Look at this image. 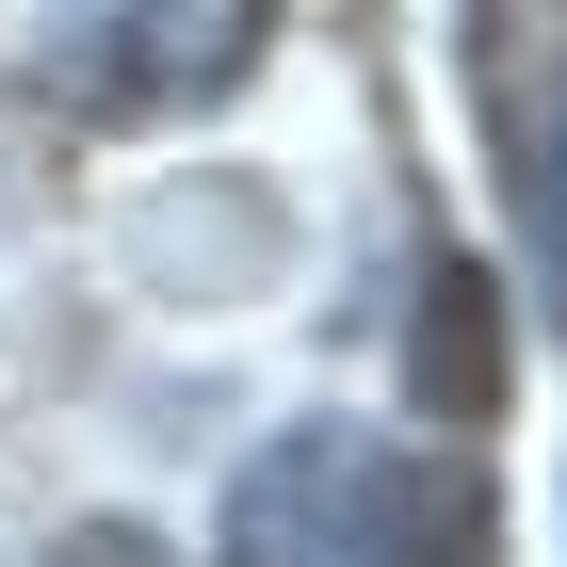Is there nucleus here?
I'll return each instance as SVG.
<instances>
[{"label":"nucleus","instance_id":"obj_1","mask_svg":"<svg viewBox=\"0 0 567 567\" xmlns=\"http://www.w3.org/2000/svg\"><path fill=\"white\" fill-rule=\"evenodd\" d=\"M260 33H276V0H49L33 65L82 131H178L260 65Z\"/></svg>","mask_w":567,"mask_h":567},{"label":"nucleus","instance_id":"obj_2","mask_svg":"<svg viewBox=\"0 0 567 567\" xmlns=\"http://www.w3.org/2000/svg\"><path fill=\"white\" fill-rule=\"evenodd\" d=\"M341 567H503V486H486V454H437V437H357Z\"/></svg>","mask_w":567,"mask_h":567},{"label":"nucleus","instance_id":"obj_3","mask_svg":"<svg viewBox=\"0 0 567 567\" xmlns=\"http://www.w3.org/2000/svg\"><path fill=\"white\" fill-rule=\"evenodd\" d=\"M341 519H357V422H292L227 486V567H341Z\"/></svg>","mask_w":567,"mask_h":567},{"label":"nucleus","instance_id":"obj_4","mask_svg":"<svg viewBox=\"0 0 567 567\" xmlns=\"http://www.w3.org/2000/svg\"><path fill=\"white\" fill-rule=\"evenodd\" d=\"M503 390H519V341H503V292H486V260H422L405 405H422L437 437H471V422H503Z\"/></svg>","mask_w":567,"mask_h":567},{"label":"nucleus","instance_id":"obj_5","mask_svg":"<svg viewBox=\"0 0 567 567\" xmlns=\"http://www.w3.org/2000/svg\"><path fill=\"white\" fill-rule=\"evenodd\" d=\"M519 212H535L551 292H567V65H535V82H519Z\"/></svg>","mask_w":567,"mask_h":567},{"label":"nucleus","instance_id":"obj_6","mask_svg":"<svg viewBox=\"0 0 567 567\" xmlns=\"http://www.w3.org/2000/svg\"><path fill=\"white\" fill-rule=\"evenodd\" d=\"M49 567H163V535H146V519H97V535H65Z\"/></svg>","mask_w":567,"mask_h":567}]
</instances>
